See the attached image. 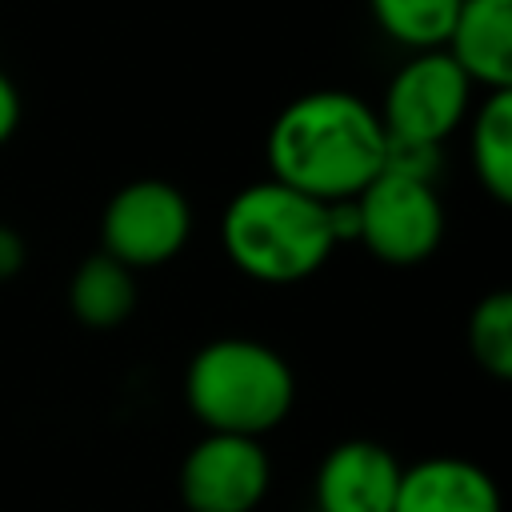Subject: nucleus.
<instances>
[{
	"mask_svg": "<svg viewBox=\"0 0 512 512\" xmlns=\"http://www.w3.org/2000/svg\"><path fill=\"white\" fill-rule=\"evenodd\" d=\"M400 472L404 464L380 440L368 436L340 440L324 452L316 468L312 480L316 512H392Z\"/></svg>",
	"mask_w": 512,
	"mask_h": 512,
	"instance_id": "8",
	"label": "nucleus"
},
{
	"mask_svg": "<svg viewBox=\"0 0 512 512\" xmlns=\"http://www.w3.org/2000/svg\"><path fill=\"white\" fill-rule=\"evenodd\" d=\"M220 244L232 268L256 284H300L312 280L336 252L328 204L276 184H244L220 216Z\"/></svg>",
	"mask_w": 512,
	"mask_h": 512,
	"instance_id": "2",
	"label": "nucleus"
},
{
	"mask_svg": "<svg viewBox=\"0 0 512 512\" xmlns=\"http://www.w3.org/2000/svg\"><path fill=\"white\" fill-rule=\"evenodd\" d=\"M24 264H28V244H24V236H20L16 228L0 224V280L20 276Z\"/></svg>",
	"mask_w": 512,
	"mask_h": 512,
	"instance_id": "16",
	"label": "nucleus"
},
{
	"mask_svg": "<svg viewBox=\"0 0 512 512\" xmlns=\"http://www.w3.org/2000/svg\"><path fill=\"white\" fill-rule=\"evenodd\" d=\"M192 236V204L188 196L156 176L132 180L116 188L100 216V252L120 260L124 268H160L184 252Z\"/></svg>",
	"mask_w": 512,
	"mask_h": 512,
	"instance_id": "5",
	"label": "nucleus"
},
{
	"mask_svg": "<svg viewBox=\"0 0 512 512\" xmlns=\"http://www.w3.org/2000/svg\"><path fill=\"white\" fill-rule=\"evenodd\" d=\"M268 180L320 204L356 200L384 168V124L376 108L344 88H316L288 100L264 140Z\"/></svg>",
	"mask_w": 512,
	"mask_h": 512,
	"instance_id": "1",
	"label": "nucleus"
},
{
	"mask_svg": "<svg viewBox=\"0 0 512 512\" xmlns=\"http://www.w3.org/2000/svg\"><path fill=\"white\" fill-rule=\"evenodd\" d=\"M476 84L464 68L444 52H412L388 80L384 100L376 108L388 140H416V144H444L472 112Z\"/></svg>",
	"mask_w": 512,
	"mask_h": 512,
	"instance_id": "4",
	"label": "nucleus"
},
{
	"mask_svg": "<svg viewBox=\"0 0 512 512\" xmlns=\"http://www.w3.org/2000/svg\"><path fill=\"white\" fill-rule=\"evenodd\" d=\"M368 12L388 40L412 52H428V48H444L460 0H368Z\"/></svg>",
	"mask_w": 512,
	"mask_h": 512,
	"instance_id": "13",
	"label": "nucleus"
},
{
	"mask_svg": "<svg viewBox=\"0 0 512 512\" xmlns=\"http://www.w3.org/2000/svg\"><path fill=\"white\" fill-rule=\"evenodd\" d=\"M356 240L384 264L408 268L428 260L444 240V204L436 184L380 172L356 200Z\"/></svg>",
	"mask_w": 512,
	"mask_h": 512,
	"instance_id": "6",
	"label": "nucleus"
},
{
	"mask_svg": "<svg viewBox=\"0 0 512 512\" xmlns=\"http://www.w3.org/2000/svg\"><path fill=\"white\" fill-rule=\"evenodd\" d=\"M444 52L484 92H512V0H460Z\"/></svg>",
	"mask_w": 512,
	"mask_h": 512,
	"instance_id": "10",
	"label": "nucleus"
},
{
	"mask_svg": "<svg viewBox=\"0 0 512 512\" xmlns=\"http://www.w3.org/2000/svg\"><path fill=\"white\" fill-rule=\"evenodd\" d=\"M68 308L84 328H116L136 312V272L120 260L92 252L68 280Z\"/></svg>",
	"mask_w": 512,
	"mask_h": 512,
	"instance_id": "11",
	"label": "nucleus"
},
{
	"mask_svg": "<svg viewBox=\"0 0 512 512\" xmlns=\"http://www.w3.org/2000/svg\"><path fill=\"white\" fill-rule=\"evenodd\" d=\"M468 160L480 188L496 200H512V92H484L468 112Z\"/></svg>",
	"mask_w": 512,
	"mask_h": 512,
	"instance_id": "12",
	"label": "nucleus"
},
{
	"mask_svg": "<svg viewBox=\"0 0 512 512\" xmlns=\"http://www.w3.org/2000/svg\"><path fill=\"white\" fill-rule=\"evenodd\" d=\"M16 128H20V92L12 76L0 68V144H8Z\"/></svg>",
	"mask_w": 512,
	"mask_h": 512,
	"instance_id": "17",
	"label": "nucleus"
},
{
	"mask_svg": "<svg viewBox=\"0 0 512 512\" xmlns=\"http://www.w3.org/2000/svg\"><path fill=\"white\" fill-rule=\"evenodd\" d=\"M392 512H504L492 472L468 456H424L404 464Z\"/></svg>",
	"mask_w": 512,
	"mask_h": 512,
	"instance_id": "9",
	"label": "nucleus"
},
{
	"mask_svg": "<svg viewBox=\"0 0 512 512\" xmlns=\"http://www.w3.org/2000/svg\"><path fill=\"white\" fill-rule=\"evenodd\" d=\"M380 172L436 184V172H440V148H436V144L388 140V136H384V168H380Z\"/></svg>",
	"mask_w": 512,
	"mask_h": 512,
	"instance_id": "15",
	"label": "nucleus"
},
{
	"mask_svg": "<svg viewBox=\"0 0 512 512\" xmlns=\"http://www.w3.org/2000/svg\"><path fill=\"white\" fill-rule=\"evenodd\" d=\"M268 488L272 460L252 436L204 432L176 472V492L188 512H256Z\"/></svg>",
	"mask_w": 512,
	"mask_h": 512,
	"instance_id": "7",
	"label": "nucleus"
},
{
	"mask_svg": "<svg viewBox=\"0 0 512 512\" xmlns=\"http://www.w3.org/2000/svg\"><path fill=\"white\" fill-rule=\"evenodd\" d=\"M184 404L204 432L260 440L288 420L296 404L292 364L264 340L216 336L184 368Z\"/></svg>",
	"mask_w": 512,
	"mask_h": 512,
	"instance_id": "3",
	"label": "nucleus"
},
{
	"mask_svg": "<svg viewBox=\"0 0 512 512\" xmlns=\"http://www.w3.org/2000/svg\"><path fill=\"white\" fill-rule=\"evenodd\" d=\"M464 340L480 372H488L492 380H508L512 376V292L504 288L484 292L468 312Z\"/></svg>",
	"mask_w": 512,
	"mask_h": 512,
	"instance_id": "14",
	"label": "nucleus"
}]
</instances>
